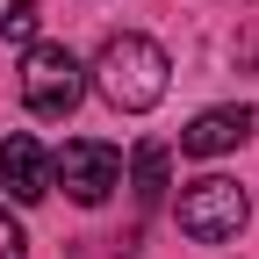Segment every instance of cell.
<instances>
[{
  "instance_id": "1",
  "label": "cell",
  "mask_w": 259,
  "mask_h": 259,
  "mask_svg": "<svg viewBox=\"0 0 259 259\" xmlns=\"http://www.w3.org/2000/svg\"><path fill=\"white\" fill-rule=\"evenodd\" d=\"M166 51H158L151 36H108L101 44V58H94V87L108 94V108H122V115H144V108H158L166 101Z\"/></svg>"
},
{
  "instance_id": "2",
  "label": "cell",
  "mask_w": 259,
  "mask_h": 259,
  "mask_svg": "<svg viewBox=\"0 0 259 259\" xmlns=\"http://www.w3.org/2000/svg\"><path fill=\"white\" fill-rule=\"evenodd\" d=\"M79 94H87V72H79V58L65 51V44H36V51H29V65H22V101H29V115L58 122V115L79 108Z\"/></svg>"
},
{
  "instance_id": "3",
  "label": "cell",
  "mask_w": 259,
  "mask_h": 259,
  "mask_svg": "<svg viewBox=\"0 0 259 259\" xmlns=\"http://www.w3.org/2000/svg\"><path fill=\"white\" fill-rule=\"evenodd\" d=\"M180 231H187L194 245H223V238H238V231H245V187L223 180V173L194 180V187L180 194Z\"/></svg>"
},
{
  "instance_id": "4",
  "label": "cell",
  "mask_w": 259,
  "mask_h": 259,
  "mask_svg": "<svg viewBox=\"0 0 259 259\" xmlns=\"http://www.w3.org/2000/svg\"><path fill=\"white\" fill-rule=\"evenodd\" d=\"M51 180H65V194H72L79 209H94V202H108V187L122 180V151L101 144V137H72L51 158Z\"/></svg>"
},
{
  "instance_id": "5",
  "label": "cell",
  "mask_w": 259,
  "mask_h": 259,
  "mask_svg": "<svg viewBox=\"0 0 259 259\" xmlns=\"http://www.w3.org/2000/svg\"><path fill=\"white\" fill-rule=\"evenodd\" d=\"M0 180H8V194L29 209V202H44L51 194V158H44V144L36 137H8L0 144Z\"/></svg>"
},
{
  "instance_id": "6",
  "label": "cell",
  "mask_w": 259,
  "mask_h": 259,
  "mask_svg": "<svg viewBox=\"0 0 259 259\" xmlns=\"http://www.w3.org/2000/svg\"><path fill=\"white\" fill-rule=\"evenodd\" d=\"M252 108H202L187 130H180V151H194V158H216V151H231V144H245L252 137Z\"/></svg>"
},
{
  "instance_id": "7",
  "label": "cell",
  "mask_w": 259,
  "mask_h": 259,
  "mask_svg": "<svg viewBox=\"0 0 259 259\" xmlns=\"http://www.w3.org/2000/svg\"><path fill=\"white\" fill-rule=\"evenodd\" d=\"M166 166H173V151H166V144H137V158H130L137 202H158V194H166Z\"/></svg>"
},
{
  "instance_id": "8",
  "label": "cell",
  "mask_w": 259,
  "mask_h": 259,
  "mask_svg": "<svg viewBox=\"0 0 259 259\" xmlns=\"http://www.w3.org/2000/svg\"><path fill=\"white\" fill-rule=\"evenodd\" d=\"M36 0H0V36H8V44H29V36H36Z\"/></svg>"
},
{
  "instance_id": "9",
  "label": "cell",
  "mask_w": 259,
  "mask_h": 259,
  "mask_svg": "<svg viewBox=\"0 0 259 259\" xmlns=\"http://www.w3.org/2000/svg\"><path fill=\"white\" fill-rule=\"evenodd\" d=\"M29 252V238H22V223L8 216V209H0V259H22Z\"/></svg>"
}]
</instances>
